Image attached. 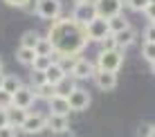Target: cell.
<instances>
[{
	"label": "cell",
	"mask_w": 155,
	"mask_h": 137,
	"mask_svg": "<svg viewBox=\"0 0 155 137\" xmlns=\"http://www.w3.org/2000/svg\"><path fill=\"white\" fill-rule=\"evenodd\" d=\"M2 81H5V74L0 72V88H2Z\"/></svg>",
	"instance_id": "d590c367"
},
{
	"label": "cell",
	"mask_w": 155,
	"mask_h": 137,
	"mask_svg": "<svg viewBox=\"0 0 155 137\" xmlns=\"http://www.w3.org/2000/svg\"><path fill=\"white\" fill-rule=\"evenodd\" d=\"M85 31V36H88V41H97V43H101V41L106 38V36L110 34V29H108V20L106 18H92L88 25L83 27Z\"/></svg>",
	"instance_id": "277c9868"
},
{
	"label": "cell",
	"mask_w": 155,
	"mask_h": 137,
	"mask_svg": "<svg viewBox=\"0 0 155 137\" xmlns=\"http://www.w3.org/2000/svg\"><path fill=\"white\" fill-rule=\"evenodd\" d=\"M52 56H38L36 54V59H34V63H31V70H41V72H45L47 67L52 65Z\"/></svg>",
	"instance_id": "603a6c76"
},
{
	"label": "cell",
	"mask_w": 155,
	"mask_h": 137,
	"mask_svg": "<svg viewBox=\"0 0 155 137\" xmlns=\"http://www.w3.org/2000/svg\"><path fill=\"white\" fill-rule=\"evenodd\" d=\"M5 2H7L9 7H27L31 0H5Z\"/></svg>",
	"instance_id": "1f68e13d"
},
{
	"label": "cell",
	"mask_w": 155,
	"mask_h": 137,
	"mask_svg": "<svg viewBox=\"0 0 155 137\" xmlns=\"http://www.w3.org/2000/svg\"><path fill=\"white\" fill-rule=\"evenodd\" d=\"M7 126V108H0V128Z\"/></svg>",
	"instance_id": "836d02e7"
},
{
	"label": "cell",
	"mask_w": 155,
	"mask_h": 137,
	"mask_svg": "<svg viewBox=\"0 0 155 137\" xmlns=\"http://www.w3.org/2000/svg\"><path fill=\"white\" fill-rule=\"evenodd\" d=\"M148 2H151V0H128V7H130L133 11H144Z\"/></svg>",
	"instance_id": "4316f807"
},
{
	"label": "cell",
	"mask_w": 155,
	"mask_h": 137,
	"mask_svg": "<svg viewBox=\"0 0 155 137\" xmlns=\"http://www.w3.org/2000/svg\"><path fill=\"white\" fill-rule=\"evenodd\" d=\"M27 113H29V110H25V108L9 106V108H7V124H9V126H14L16 130L23 128L25 119H27Z\"/></svg>",
	"instance_id": "7c38bea8"
},
{
	"label": "cell",
	"mask_w": 155,
	"mask_h": 137,
	"mask_svg": "<svg viewBox=\"0 0 155 137\" xmlns=\"http://www.w3.org/2000/svg\"><path fill=\"white\" fill-rule=\"evenodd\" d=\"M34 59H36V52L29 50V47H18V50H16V61H18L20 65H29L31 67Z\"/></svg>",
	"instance_id": "ac0fdd59"
},
{
	"label": "cell",
	"mask_w": 155,
	"mask_h": 137,
	"mask_svg": "<svg viewBox=\"0 0 155 137\" xmlns=\"http://www.w3.org/2000/svg\"><path fill=\"white\" fill-rule=\"evenodd\" d=\"M79 2H88V0H74V5H79Z\"/></svg>",
	"instance_id": "74e56055"
},
{
	"label": "cell",
	"mask_w": 155,
	"mask_h": 137,
	"mask_svg": "<svg viewBox=\"0 0 155 137\" xmlns=\"http://www.w3.org/2000/svg\"><path fill=\"white\" fill-rule=\"evenodd\" d=\"M29 83H31V88H41L43 83H47V81H45V72L31 70V72H29Z\"/></svg>",
	"instance_id": "d4e9b609"
},
{
	"label": "cell",
	"mask_w": 155,
	"mask_h": 137,
	"mask_svg": "<svg viewBox=\"0 0 155 137\" xmlns=\"http://www.w3.org/2000/svg\"><path fill=\"white\" fill-rule=\"evenodd\" d=\"M151 70H153V74H155V61H151Z\"/></svg>",
	"instance_id": "8d00e7d4"
},
{
	"label": "cell",
	"mask_w": 155,
	"mask_h": 137,
	"mask_svg": "<svg viewBox=\"0 0 155 137\" xmlns=\"http://www.w3.org/2000/svg\"><path fill=\"white\" fill-rule=\"evenodd\" d=\"M144 38H146L148 43H155V23L146 25V29H144Z\"/></svg>",
	"instance_id": "83f0119b"
},
{
	"label": "cell",
	"mask_w": 155,
	"mask_h": 137,
	"mask_svg": "<svg viewBox=\"0 0 155 137\" xmlns=\"http://www.w3.org/2000/svg\"><path fill=\"white\" fill-rule=\"evenodd\" d=\"M135 36H137L135 29L128 27V29H124V31H117V34H113V38H115V45L124 50V47H128V45L135 43Z\"/></svg>",
	"instance_id": "2e32d148"
},
{
	"label": "cell",
	"mask_w": 155,
	"mask_h": 137,
	"mask_svg": "<svg viewBox=\"0 0 155 137\" xmlns=\"http://www.w3.org/2000/svg\"><path fill=\"white\" fill-rule=\"evenodd\" d=\"M94 70H97V67H94L88 59H83V56H77V61H74V67H72L70 77L74 79V81H85V79H90V77L94 74Z\"/></svg>",
	"instance_id": "9c48e42d"
},
{
	"label": "cell",
	"mask_w": 155,
	"mask_h": 137,
	"mask_svg": "<svg viewBox=\"0 0 155 137\" xmlns=\"http://www.w3.org/2000/svg\"><path fill=\"white\" fill-rule=\"evenodd\" d=\"M101 45H104V50H110V47H117L115 45V38H113V34H108L104 41H101Z\"/></svg>",
	"instance_id": "d6a6232c"
},
{
	"label": "cell",
	"mask_w": 155,
	"mask_h": 137,
	"mask_svg": "<svg viewBox=\"0 0 155 137\" xmlns=\"http://www.w3.org/2000/svg\"><path fill=\"white\" fill-rule=\"evenodd\" d=\"M36 97H43V99H50L56 94V86H50V83H43L41 88H34Z\"/></svg>",
	"instance_id": "cb8c5ba5"
},
{
	"label": "cell",
	"mask_w": 155,
	"mask_h": 137,
	"mask_svg": "<svg viewBox=\"0 0 155 137\" xmlns=\"http://www.w3.org/2000/svg\"><path fill=\"white\" fill-rule=\"evenodd\" d=\"M68 124H70V122H68V117H63V115H50V117H45V126H47L54 135L65 133V130L70 128Z\"/></svg>",
	"instance_id": "5bb4252c"
},
{
	"label": "cell",
	"mask_w": 155,
	"mask_h": 137,
	"mask_svg": "<svg viewBox=\"0 0 155 137\" xmlns=\"http://www.w3.org/2000/svg\"><path fill=\"white\" fill-rule=\"evenodd\" d=\"M18 88H23V81H20L18 77L16 74H9V77L5 74V81H2V88H0V90H7L9 94H14Z\"/></svg>",
	"instance_id": "44dd1931"
},
{
	"label": "cell",
	"mask_w": 155,
	"mask_h": 137,
	"mask_svg": "<svg viewBox=\"0 0 155 137\" xmlns=\"http://www.w3.org/2000/svg\"><path fill=\"white\" fill-rule=\"evenodd\" d=\"M34 52L38 56H54V45H52V41L47 38V36H45V38L41 36L38 43H36V47H34Z\"/></svg>",
	"instance_id": "d6986e66"
},
{
	"label": "cell",
	"mask_w": 155,
	"mask_h": 137,
	"mask_svg": "<svg viewBox=\"0 0 155 137\" xmlns=\"http://www.w3.org/2000/svg\"><path fill=\"white\" fill-rule=\"evenodd\" d=\"M68 106H70V110H77V113H81V110H85L90 106V92L83 90V88H74V90L68 94Z\"/></svg>",
	"instance_id": "52a82bcc"
},
{
	"label": "cell",
	"mask_w": 155,
	"mask_h": 137,
	"mask_svg": "<svg viewBox=\"0 0 155 137\" xmlns=\"http://www.w3.org/2000/svg\"><path fill=\"white\" fill-rule=\"evenodd\" d=\"M70 18H72L77 25H81V27H85L92 18H97V11H94L92 0H88V2H79L77 7H74V11H72Z\"/></svg>",
	"instance_id": "8992f818"
},
{
	"label": "cell",
	"mask_w": 155,
	"mask_h": 137,
	"mask_svg": "<svg viewBox=\"0 0 155 137\" xmlns=\"http://www.w3.org/2000/svg\"><path fill=\"white\" fill-rule=\"evenodd\" d=\"M130 27V23L126 20V16H113V18H108V29H110V34H117V31H124Z\"/></svg>",
	"instance_id": "e0dca14e"
},
{
	"label": "cell",
	"mask_w": 155,
	"mask_h": 137,
	"mask_svg": "<svg viewBox=\"0 0 155 137\" xmlns=\"http://www.w3.org/2000/svg\"><path fill=\"white\" fill-rule=\"evenodd\" d=\"M34 101H36V92H34V88H27V86L18 88L12 94V106H18V108H25V110H29L34 106Z\"/></svg>",
	"instance_id": "ba28073f"
},
{
	"label": "cell",
	"mask_w": 155,
	"mask_h": 137,
	"mask_svg": "<svg viewBox=\"0 0 155 137\" xmlns=\"http://www.w3.org/2000/svg\"><path fill=\"white\" fill-rule=\"evenodd\" d=\"M65 77H68V74L61 70V65H58V63H52V65L45 70V81L50 83V86H58Z\"/></svg>",
	"instance_id": "9a60e30c"
},
{
	"label": "cell",
	"mask_w": 155,
	"mask_h": 137,
	"mask_svg": "<svg viewBox=\"0 0 155 137\" xmlns=\"http://www.w3.org/2000/svg\"><path fill=\"white\" fill-rule=\"evenodd\" d=\"M0 72H2V59H0Z\"/></svg>",
	"instance_id": "f35d334b"
},
{
	"label": "cell",
	"mask_w": 155,
	"mask_h": 137,
	"mask_svg": "<svg viewBox=\"0 0 155 137\" xmlns=\"http://www.w3.org/2000/svg\"><path fill=\"white\" fill-rule=\"evenodd\" d=\"M38 38H41V34H38L36 29L25 31V34L20 36V47H29V50H34L36 43H38Z\"/></svg>",
	"instance_id": "ffe728a7"
},
{
	"label": "cell",
	"mask_w": 155,
	"mask_h": 137,
	"mask_svg": "<svg viewBox=\"0 0 155 137\" xmlns=\"http://www.w3.org/2000/svg\"><path fill=\"white\" fill-rule=\"evenodd\" d=\"M0 137H16V128L14 126H2V128H0Z\"/></svg>",
	"instance_id": "4dcf8cb0"
},
{
	"label": "cell",
	"mask_w": 155,
	"mask_h": 137,
	"mask_svg": "<svg viewBox=\"0 0 155 137\" xmlns=\"http://www.w3.org/2000/svg\"><path fill=\"white\" fill-rule=\"evenodd\" d=\"M124 63V52L121 47H110V50H101L97 56V70H106V72H117Z\"/></svg>",
	"instance_id": "7a4b0ae2"
},
{
	"label": "cell",
	"mask_w": 155,
	"mask_h": 137,
	"mask_svg": "<svg viewBox=\"0 0 155 137\" xmlns=\"http://www.w3.org/2000/svg\"><path fill=\"white\" fill-rule=\"evenodd\" d=\"M144 16L148 18V23H155V0L146 5V9H144Z\"/></svg>",
	"instance_id": "f1b7e54d"
},
{
	"label": "cell",
	"mask_w": 155,
	"mask_h": 137,
	"mask_svg": "<svg viewBox=\"0 0 155 137\" xmlns=\"http://www.w3.org/2000/svg\"><path fill=\"white\" fill-rule=\"evenodd\" d=\"M12 106V94L7 90H0V108H9Z\"/></svg>",
	"instance_id": "f546056e"
},
{
	"label": "cell",
	"mask_w": 155,
	"mask_h": 137,
	"mask_svg": "<svg viewBox=\"0 0 155 137\" xmlns=\"http://www.w3.org/2000/svg\"><path fill=\"white\" fill-rule=\"evenodd\" d=\"M43 128H45V115H41V113H27V119H25V124H23V128H20V130H25L27 135H36V133H41Z\"/></svg>",
	"instance_id": "8fae6325"
},
{
	"label": "cell",
	"mask_w": 155,
	"mask_h": 137,
	"mask_svg": "<svg viewBox=\"0 0 155 137\" xmlns=\"http://www.w3.org/2000/svg\"><path fill=\"white\" fill-rule=\"evenodd\" d=\"M47 103H50V115H63V117H68V115L72 113L70 106H68V99L61 97V94L50 97V99H47Z\"/></svg>",
	"instance_id": "4fadbf2b"
},
{
	"label": "cell",
	"mask_w": 155,
	"mask_h": 137,
	"mask_svg": "<svg viewBox=\"0 0 155 137\" xmlns=\"http://www.w3.org/2000/svg\"><path fill=\"white\" fill-rule=\"evenodd\" d=\"M34 14L43 20H52L61 18V2L58 0H36L34 2Z\"/></svg>",
	"instance_id": "3957f363"
},
{
	"label": "cell",
	"mask_w": 155,
	"mask_h": 137,
	"mask_svg": "<svg viewBox=\"0 0 155 137\" xmlns=\"http://www.w3.org/2000/svg\"><path fill=\"white\" fill-rule=\"evenodd\" d=\"M146 137H155V126H151V128H148V133H146Z\"/></svg>",
	"instance_id": "e575fe53"
},
{
	"label": "cell",
	"mask_w": 155,
	"mask_h": 137,
	"mask_svg": "<svg viewBox=\"0 0 155 137\" xmlns=\"http://www.w3.org/2000/svg\"><path fill=\"white\" fill-rule=\"evenodd\" d=\"M47 38L52 41L56 54H70V56H79L85 50V45L90 43L83 27L77 25L70 16L68 18H56L50 27Z\"/></svg>",
	"instance_id": "6da1fadb"
},
{
	"label": "cell",
	"mask_w": 155,
	"mask_h": 137,
	"mask_svg": "<svg viewBox=\"0 0 155 137\" xmlns=\"http://www.w3.org/2000/svg\"><path fill=\"white\" fill-rule=\"evenodd\" d=\"M142 56H144L148 63L155 61V43H148V41H146V43H144V47H142Z\"/></svg>",
	"instance_id": "484cf974"
},
{
	"label": "cell",
	"mask_w": 155,
	"mask_h": 137,
	"mask_svg": "<svg viewBox=\"0 0 155 137\" xmlns=\"http://www.w3.org/2000/svg\"><path fill=\"white\" fill-rule=\"evenodd\" d=\"M74 88H77V81H74L70 74H68V77H65V79H63V81L56 86V94H61V97H68V94H70Z\"/></svg>",
	"instance_id": "7402d4cb"
},
{
	"label": "cell",
	"mask_w": 155,
	"mask_h": 137,
	"mask_svg": "<svg viewBox=\"0 0 155 137\" xmlns=\"http://www.w3.org/2000/svg\"><path fill=\"white\" fill-rule=\"evenodd\" d=\"M94 83L99 90H113L117 88V72H106V70H94Z\"/></svg>",
	"instance_id": "30bf717a"
},
{
	"label": "cell",
	"mask_w": 155,
	"mask_h": 137,
	"mask_svg": "<svg viewBox=\"0 0 155 137\" xmlns=\"http://www.w3.org/2000/svg\"><path fill=\"white\" fill-rule=\"evenodd\" d=\"M94 11H97L99 18H113V16H119L121 9H124V0H92Z\"/></svg>",
	"instance_id": "5b68a950"
}]
</instances>
